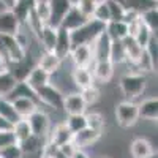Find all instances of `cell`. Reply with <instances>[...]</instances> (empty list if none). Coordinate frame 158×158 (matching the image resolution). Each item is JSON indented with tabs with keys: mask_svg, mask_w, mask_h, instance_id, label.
I'll return each instance as SVG.
<instances>
[{
	"mask_svg": "<svg viewBox=\"0 0 158 158\" xmlns=\"http://www.w3.org/2000/svg\"><path fill=\"white\" fill-rule=\"evenodd\" d=\"M138 112H139V118L156 123V120H158V98L149 97L146 100H142L141 103H138Z\"/></svg>",
	"mask_w": 158,
	"mask_h": 158,
	"instance_id": "19",
	"label": "cell"
},
{
	"mask_svg": "<svg viewBox=\"0 0 158 158\" xmlns=\"http://www.w3.org/2000/svg\"><path fill=\"white\" fill-rule=\"evenodd\" d=\"M6 67H5V63H3V60H2V57H0V71L2 70H5Z\"/></svg>",
	"mask_w": 158,
	"mask_h": 158,
	"instance_id": "50",
	"label": "cell"
},
{
	"mask_svg": "<svg viewBox=\"0 0 158 158\" xmlns=\"http://www.w3.org/2000/svg\"><path fill=\"white\" fill-rule=\"evenodd\" d=\"M71 158H92V156H90L85 150H79V149H77V150L71 155Z\"/></svg>",
	"mask_w": 158,
	"mask_h": 158,
	"instance_id": "47",
	"label": "cell"
},
{
	"mask_svg": "<svg viewBox=\"0 0 158 158\" xmlns=\"http://www.w3.org/2000/svg\"><path fill=\"white\" fill-rule=\"evenodd\" d=\"M103 133H98V131L95 130H90V128H82V130H79L77 133L73 135L71 138V142H73V146L79 150H84L87 147H92L94 144H97L100 139H101Z\"/></svg>",
	"mask_w": 158,
	"mask_h": 158,
	"instance_id": "9",
	"label": "cell"
},
{
	"mask_svg": "<svg viewBox=\"0 0 158 158\" xmlns=\"http://www.w3.org/2000/svg\"><path fill=\"white\" fill-rule=\"evenodd\" d=\"M115 2H118L127 11H133L141 15L142 11L156 6L158 0H115Z\"/></svg>",
	"mask_w": 158,
	"mask_h": 158,
	"instance_id": "24",
	"label": "cell"
},
{
	"mask_svg": "<svg viewBox=\"0 0 158 158\" xmlns=\"http://www.w3.org/2000/svg\"><path fill=\"white\" fill-rule=\"evenodd\" d=\"M79 94H81V97L87 106H94V104H97L101 100V90L97 87V84L90 85L84 90H79Z\"/></svg>",
	"mask_w": 158,
	"mask_h": 158,
	"instance_id": "36",
	"label": "cell"
},
{
	"mask_svg": "<svg viewBox=\"0 0 158 158\" xmlns=\"http://www.w3.org/2000/svg\"><path fill=\"white\" fill-rule=\"evenodd\" d=\"M104 32L108 33L111 40H123L128 35L127 22L123 21H111L104 25Z\"/></svg>",
	"mask_w": 158,
	"mask_h": 158,
	"instance_id": "27",
	"label": "cell"
},
{
	"mask_svg": "<svg viewBox=\"0 0 158 158\" xmlns=\"http://www.w3.org/2000/svg\"><path fill=\"white\" fill-rule=\"evenodd\" d=\"M73 133L68 130V127L65 125V122H60L54 127H51L49 130V135H48V141L52 142L54 146H63L67 142H71Z\"/></svg>",
	"mask_w": 158,
	"mask_h": 158,
	"instance_id": "21",
	"label": "cell"
},
{
	"mask_svg": "<svg viewBox=\"0 0 158 158\" xmlns=\"http://www.w3.org/2000/svg\"><path fill=\"white\" fill-rule=\"evenodd\" d=\"M11 123L10 122H6L5 120V118H2V117H0V131H8V130H11Z\"/></svg>",
	"mask_w": 158,
	"mask_h": 158,
	"instance_id": "48",
	"label": "cell"
},
{
	"mask_svg": "<svg viewBox=\"0 0 158 158\" xmlns=\"http://www.w3.org/2000/svg\"><path fill=\"white\" fill-rule=\"evenodd\" d=\"M71 48H73V44H71L70 32H67L65 29L59 27L57 29V38H56V46H54V51H52V52H54L60 60H65L70 56Z\"/></svg>",
	"mask_w": 158,
	"mask_h": 158,
	"instance_id": "16",
	"label": "cell"
},
{
	"mask_svg": "<svg viewBox=\"0 0 158 158\" xmlns=\"http://www.w3.org/2000/svg\"><path fill=\"white\" fill-rule=\"evenodd\" d=\"M19 81L13 76V73L8 70V68H5V70H2L0 71V97H8L13 90H15V87H16V84H18Z\"/></svg>",
	"mask_w": 158,
	"mask_h": 158,
	"instance_id": "25",
	"label": "cell"
},
{
	"mask_svg": "<svg viewBox=\"0 0 158 158\" xmlns=\"http://www.w3.org/2000/svg\"><path fill=\"white\" fill-rule=\"evenodd\" d=\"M25 54L27 51L19 46L15 35H0V57L6 68L15 63H19L25 57Z\"/></svg>",
	"mask_w": 158,
	"mask_h": 158,
	"instance_id": "2",
	"label": "cell"
},
{
	"mask_svg": "<svg viewBox=\"0 0 158 158\" xmlns=\"http://www.w3.org/2000/svg\"><path fill=\"white\" fill-rule=\"evenodd\" d=\"M130 155L131 158H152L156 155L153 144L146 138H135L130 142Z\"/></svg>",
	"mask_w": 158,
	"mask_h": 158,
	"instance_id": "13",
	"label": "cell"
},
{
	"mask_svg": "<svg viewBox=\"0 0 158 158\" xmlns=\"http://www.w3.org/2000/svg\"><path fill=\"white\" fill-rule=\"evenodd\" d=\"M24 82L36 94V90H40L41 87L51 84V74H48L44 70L38 68L36 65H35V67L30 70V73L27 74V77L24 79Z\"/></svg>",
	"mask_w": 158,
	"mask_h": 158,
	"instance_id": "18",
	"label": "cell"
},
{
	"mask_svg": "<svg viewBox=\"0 0 158 158\" xmlns=\"http://www.w3.org/2000/svg\"><path fill=\"white\" fill-rule=\"evenodd\" d=\"M16 2L18 0H0V5H2L5 10H13L15 5H16Z\"/></svg>",
	"mask_w": 158,
	"mask_h": 158,
	"instance_id": "46",
	"label": "cell"
},
{
	"mask_svg": "<svg viewBox=\"0 0 158 158\" xmlns=\"http://www.w3.org/2000/svg\"><path fill=\"white\" fill-rule=\"evenodd\" d=\"M139 18H141V22L146 25V27L152 33H156L158 32V8L156 6L142 11L141 15H139Z\"/></svg>",
	"mask_w": 158,
	"mask_h": 158,
	"instance_id": "30",
	"label": "cell"
},
{
	"mask_svg": "<svg viewBox=\"0 0 158 158\" xmlns=\"http://www.w3.org/2000/svg\"><path fill=\"white\" fill-rule=\"evenodd\" d=\"M0 117L5 118V120L10 122L11 125L19 120V115L16 114L15 108H13L11 100H8L5 97H0Z\"/></svg>",
	"mask_w": 158,
	"mask_h": 158,
	"instance_id": "32",
	"label": "cell"
},
{
	"mask_svg": "<svg viewBox=\"0 0 158 158\" xmlns=\"http://www.w3.org/2000/svg\"><path fill=\"white\" fill-rule=\"evenodd\" d=\"M92 19H95L104 25L111 22V13H109V6L106 3V0H98V3L94 10V15H92Z\"/></svg>",
	"mask_w": 158,
	"mask_h": 158,
	"instance_id": "35",
	"label": "cell"
},
{
	"mask_svg": "<svg viewBox=\"0 0 158 158\" xmlns=\"http://www.w3.org/2000/svg\"><path fill=\"white\" fill-rule=\"evenodd\" d=\"M152 158H156V155H153V156H152Z\"/></svg>",
	"mask_w": 158,
	"mask_h": 158,
	"instance_id": "53",
	"label": "cell"
},
{
	"mask_svg": "<svg viewBox=\"0 0 158 158\" xmlns=\"http://www.w3.org/2000/svg\"><path fill=\"white\" fill-rule=\"evenodd\" d=\"M85 123H87V128L103 133L104 127H106V118H104L101 112H89L85 114Z\"/></svg>",
	"mask_w": 158,
	"mask_h": 158,
	"instance_id": "34",
	"label": "cell"
},
{
	"mask_svg": "<svg viewBox=\"0 0 158 158\" xmlns=\"http://www.w3.org/2000/svg\"><path fill=\"white\" fill-rule=\"evenodd\" d=\"M70 60L73 63V67H84L90 68L94 63V54H92V48L90 44H79L73 46L70 51Z\"/></svg>",
	"mask_w": 158,
	"mask_h": 158,
	"instance_id": "7",
	"label": "cell"
},
{
	"mask_svg": "<svg viewBox=\"0 0 158 158\" xmlns=\"http://www.w3.org/2000/svg\"><path fill=\"white\" fill-rule=\"evenodd\" d=\"M27 122H29V125H30L32 135L48 139L49 130H51V127H52L51 117H49L48 112H44L43 109H36L33 114H30V115L27 117Z\"/></svg>",
	"mask_w": 158,
	"mask_h": 158,
	"instance_id": "6",
	"label": "cell"
},
{
	"mask_svg": "<svg viewBox=\"0 0 158 158\" xmlns=\"http://www.w3.org/2000/svg\"><path fill=\"white\" fill-rule=\"evenodd\" d=\"M21 156H22V150L19 144H11V146L0 150V158H21Z\"/></svg>",
	"mask_w": 158,
	"mask_h": 158,
	"instance_id": "43",
	"label": "cell"
},
{
	"mask_svg": "<svg viewBox=\"0 0 158 158\" xmlns=\"http://www.w3.org/2000/svg\"><path fill=\"white\" fill-rule=\"evenodd\" d=\"M71 81H73L74 87L77 89V92L95 84V79H94V76H92L90 68H84V67H73Z\"/></svg>",
	"mask_w": 158,
	"mask_h": 158,
	"instance_id": "20",
	"label": "cell"
},
{
	"mask_svg": "<svg viewBox=\"0 0 158 158\" xmlns=\"http://www.w3.org/2000/svg\"><path fill=\"white\" fill-rule=\"evenodd\" d=\"M153 35H156V33H152V32L146 27V25L141 22V27L138 29V32H136V35H135L133 38L136 40V43H138L141 48H146L147 43L150 41V38H152Z\"/></svg>",
	"mask_w": 158,
	"mask_h": 158,
	"instance_id": "42",
	"label": "cell"
},
{
	"mask_svg": "<svg viewBox=\"0 0 158 158\" xmlns=\"http://www.w3.org/2000/svg\"><path fill=\"white\" fill-rule=\"evenodd\" d=\"M63 97L65 94L54 84H48L44 87H41L40 90H36V98L40 106H48L54 111H60L62 109V104H63Z\"/></svg>",
	"mask_w": 158,
	"mask_h": 158,
	"instance_id": "5",
	"label": "cell"
},
{
	"mask_svg": "<svg viewBox=\"0 0 158 158\" xmlns=\"http://www.w3.org/2000/svg\"><path fill=\"white\" fill-rule=\"evenodd\" d=\"M101 32H104V24H101V22H98V21H95V19H89V21H85L79 29L70 32L71 44H73V46L92 44Z\"/></svg>",
	"mask_w": 158,
	"mask_h": 158,
	"instance_id": "3",
	"label": "cell"
},
{
	"mask_svg": "<svg viewBox=\"0 0 158 158\" xmlns=\"http://www.w3.org/2000/svg\"><path fill=\"white\" fill-rule=\"evenodd\" d=\"M100 158H108V156H100Z\"/></svg>",
	"mask_w": 158,
	"mask_h": 158,
	"instance_id": "52",
	"label": "cell"
},
{
	"mask_svg": "<svg viewBox=\"0 0 158 158\" xmlns=\"http://www.w3.org/2000/svg\"><path fill=\"white\" fill-rule=\"evenodd\" d=\"M92 76H94L95 82L100 84H108L114 77V65L111 60H101V62H94L90 67Z\"/></svg>",
	"mask_w": 158,
	"mask_h": 158,
	"instance_id": "12",
	"label": "cell"
},
{
	"mask_svg": "<svg viewBox=\"0 0 158 158\" xmlns=\"http://www.w3.org/2000/svg\"><path fill=\"white\" fill-rule=\"evenodd\" d=\"M13 108H15L16 114L19 118H27L30 114H33L36 109H40V103L33 98L27 97H18V98H11Z\"/></svg>",
	"mask_w": 158,
	"mask_h": 158,
	"instance_id": "17",
	"label": "cell"
},
{
	"mask_svg": "<svg viewBox=\"0 0 158 158\" xmlns=\"http://www.w3.org/2000/svg\"><path fill=\"white\" fill-rule=\"evenodd\" d=\"M11 144H16V139H15V135L11 133V130L8 131H0V150L11 146Z\"/></svg>",
	"mask_w": 158,
	"mask_h": 158,
	"instance_id": "44",
	"label": "cell"
},
{
	"mask_svg": "<svg viewBox=\"0 0 158 158\" xmlns=\"http://www.w3.org/2000/svg\"><path fill=\"white\" fill-rule=\"evenodd\" d=\"M62 62L63 60H60L54 52H48V51H43L41 54L38 56V59H36V62H35V65L38 68H41V70H44L48 74H56L59 70H60V67H62Z\"/></svg>",
	"mask_w": 158,
	"mask_h": 158,
	"instance_id": "15",
	"label": "cell"
},
{
	"mask_svg": "<svg viewBox=\"0 0 158 158\" xmlns=\"http://www.w3.org/2000/svg\"><path fill=\"white\" fill-rule=\"evenodd\" d=\"M98 3V0H79V2L74 5L77 8V11L87 19H92V15H94V10Z\"/></svg>",
	"mask_w": 158,
	"mask_h": 158,
	"instance_id": "40",
	"label": "cell"
},
{
	"mask_svg": "<svg viewBox=\"0 0 158 158\" xmlns=\"http://www.w3.org/2000/svg\"><path fill=\"white\" fill-rule=\"evenodd\" d=\"M22 27L13 10H0V35H16Z\"/></svg>",
	"mask_w": 158,
	"mask_h": 158,
	"instance_id": "14",
	"label": "cell"
},
{
	"mask_svg": "<svg viewBox=\"0 0 158 158\" xmlns=\"http://www.w3.org/2000/svg\"><path fill=\"white\" fill-rule=\"evenodd\" d=\"M46 141H48L46 138H40V136L32 135V136H29L25 141H22V142L19 144V147H21L22 153H40Z\"/></svg>",
	"mask_w": 158,
	"mask_h": 158,
	"instance_id": "28",
	"label": "cell"
},
{
	"mask_svg": "<svg viewBox=\"0 0 158 158\" xmlns=\"http://www.w3.org/2000/svg\"><path fill=\"white\" fill-rule=\"evenodd\" d=\"M59 150H60L63 155H67L68 158H71V155H73L77 149L73 146V142H67V144H63V146H59Z\"/></svg>",
	"mask_w": 158,
	"mask_h": 158,
	"instance_id": "45",
	"label": "cell"
},
{
	"mask_svg": "<svg viewBox=\"0 0 158 158\" xmlns=\"http://www.w3.org/2000/svg\"><path fill=\"white\" fill-rule=\"evenodd\" d=\"M77 2H79V0H70V3H71V5H76Z\"/></svg>",
	"mask_w": 158,
	"mask_h": 158,
	"instance_id": "51",
	"label": "cell"
},
{
	"mask_svg": "<svg viewBox=\"0 0 158 158\" xmlns=\"http://www.w3.org/2000/svg\"><path fill=\"white\" fill-rule=\"evenodd\" d=\"M63 122H65V125L68 127V130L71 131L73 135L77 133L79 130H82V128L87 127L85 114H82V115H67V120H63Z\"/></svg>",
	"mask_w": 158,
	"mask_h": 158,
	"instance_id": "38",
	"label": "cell"
},
{
	"mask_svg": "<svg viewBox=\"0 0 158 158\" xmlns=\"http://www.w3.org/2000/svg\"><path fill=\"white\" fill-rule=\"evenodd\" d=\"M85 21H89V19L84 18L81 13L77 11V8H76L74 5H71V8L67 11V15H65L63 19H62L60 27L65 29L67 32H73V30H76V29L81 27V25H82Z\"/></svg>",
	"mask_w": 158,
	"mask_h": 158,
	"instance_id": "23",
	"label": "cell"
},
{
	"mask_svg": "<svg viewBox=\"0 0 158 158\" xmlns=\"http://www.w3.org/2000/svg\"><path fill=\"white\" fill-rule=\"evenodd\" d=\"M48 2H49V10H51L48 25L49 27H54V29H59L63 16L71 8V3H70V0H48Z\"/></svg>",
	"mask_w": 158,
	"mask_h": 158,
	"instance_id": "10",
	"label": "cell"
},
{
	"mask_svg": "<svg viewBox=\"0 0 158 158\" xmlns=\"http://www.w3.org/2000/svg\"><path fill=\"white\" fill-rule=\"evenodd\" d=\"M35 6V0H18L15 8H13V13L16 15L18 21L21 22V25H24L27 16L30 15V11Z\"/></svg>",
	"mask_w": 158,
	"mask_h": 158,
	"instance_id": "31",
	"label": "cell"
},
{
	"mask_svg": "<svg viewBox=\"0 0 158 158\" xmlns=\"http://www.w3.org/2000/svg\"><path fill=\"white\" fill-rule=\"evenodd\" d=\"M52 158H68L67 155H63L60 150H59V147H57V150L54 152V155H52Z\"/></svg>",
	"mask_w": 158,
	"mask_h": 158,
	"instance_id": "49",
	"label": "cell"
},
{
	"mask_svg": "<svg viewBox=\"0 0 158 158\" xmlns=\"http://www.w3.org/2000/svg\"><path fill=\"white\" fill-rule=\"evenodd\" d=\"M11 133L15 135L16 144H21L22 141H25L29 136H32V130H30V125L27 122V118H19L16 123H13Z\"/></svg>",
	"mask_w": 158,
	"mask_h": 158,
	"instance_id": "29",
	"label": "cell"
},
{
	"mask_svg": "<svg viewBox=\"0 0 158 158\" xmlns=\"http://www.w3.org/2000/svg\"><path fill=\"white\" fill-rule=\"evenodd\" d=\"M144 49H146V52L149 54L152 67H153V71L156 73V68H158V38H156V35H153L150 38V41L147 43V46Z\"/></svg>",
	"mask_w": 158,
	"mask_h": 158,
	"instance_id": "39",
	"label": "cell"
},
{
	"mask_svg": "<svg viewBox=\"0 0 158 158\" xmlns=\"http://www.w3.org/2000/svg\"><path fill=\"white\" fill-rule=\"evenodd\" d=\"M33 13H35L36 18L41 21L44 25H48V21H49V16H51L49 2H48V0H35Z\"/></svg>",
	"mask_w": 158,
	"mask_h": 158,
	"instance_id": "37",
	"label": "cell"
},
{
	"mask_svg": "<svg viewBox=\"0 0 158 158\" xmlns=\"http://www.w3.org/2000/svg\"><path fill=\"white\" fill-rule=\"evenodd\" d=\"M106 3L109 6V13H111V21H123L127 16V10L115 0H106Z\"/></svg>",
	"mask_w": 158,
	"mask_h": 158,
	"instance_id": "41",
	"label": "cell"
},
{
	"mask_svg": "<svg viewBox=\"0 0 158 158\" xmlns=\"http://www.w3.org/2000/svg\"><path fill=\"white\" fill-rule=\"evenodd\" d=\"M111 41H112V40L108 36L106 32H101V33L97 36V40L90 44V48H92V54H94V62L109 60Z\"/></svg>",
	"mask_w": 158,
	"mask_h": 158,
	"instance_id": "11",
	"label": "cell"
},
{
	"mask_svg": "<svg viewBox=\"0 0 158 158\" xmlns=\"http://www.w3.org/2000/svg\"><path fill=\"white\" fill-rule=\"evenodd\" d=\"M62 111L67 115H82L87 111V104L84 103L79 92H71V94L63 97Z\"/></svg>",
	"mask_w": 158,
	"mask_h": 158,
	"instance_id": "8",
	"label": "cell"
},
{
	"mask_svg": "<svg viewBox=\"0 0 158 158\" xmlns=\"http://www.w3.org/2000/svg\"><path fill=\"white\" fill-rule=\"evenodd\" d=\"M118 87H120V92L123 94V97L127 100L135 101L139 97H142V94L146 92L147 76L146 74H141L138 71L125 73L120 77V81H118Z\"/></svg>",
	"mask_w": 158,
	"mask_h": 158,
	"instance_id": "1",
	"label": "cell"
},
{
	"mask_svg": "<svg viewBox=\"0 0 158 158\" xmlns=\"http://www.w3.org/2000/svg\"><path fill=\"white\" fill-rule=\"evenodd\" d=\"M115 115V123L120 128H131L135 127L139 120V112H138V103L131 100H122L115 104L114 109Z\"/></svg>",
	"mask_w": 158,
	"mask_h": 158,
	"instance_id": "4",
	"label": "cell"
},
{
	"mask_svg": "<svg viewBox=\"0 0 158 158\" xmlns=\"http://www.w3.org/2000/svg\"><path fill=\"white\" fill-rule=\"evenodd\" d=\"M122 44H123V49H125V63H128L130 67H135V63L139 60V57L142 56V51L144 48H141L136 40L133 36L127 35L123 40H122Z\"/></svg>",
	"mask_w": 158,
	"mask_h": 158,
	"instance_id": "22",
	"label": "cell"
},
{
	"mask_svg": "<svg viewBox=\"0 0 158 158\" xmlns=\"http://www.w3.org/2000/svg\"><path fill=\"white\" fill-rule=\"evenodd\" d=\"M109 60L114 65H122L125 63V49L122 44V40H112L111 41V51H109Z\"/></svg>",
	"mask_w": 158,
	"mask_h": 158,
	"instance_id": "33",
	"label": "cell"
},
{
	"mask_svg": "<svg viewBox=\"0 0 158 158\" xmlns=\"http://www.w3.org/2000/svg\"><path fill=\"white\" fill-rule=\"evenodd\" d=\"M56 38H57V29L44 25L41 33H40V36H38V41L41 43L43 51L52 52L54 51V46H56Z\"/></svg>",
	"mask_w": 158,
	"mask_h": 158,
	"instance_id": "26",
	"label": "cell"
}]
</instances>
